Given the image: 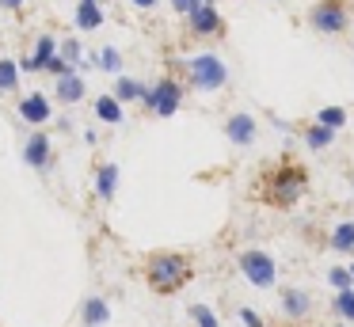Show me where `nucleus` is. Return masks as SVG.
I'll use <instances>...</instances> for the list:
<instances>
[{
	"label": "nucleus",
	"instance_id": "1",
	"mask_svg": "<svg viewBox=\"0 0 354 327\" xmlns=\"http://www.w3.org/2000/svg\"><path fill=\"white\" fill-rule=\"evenodd\" d=\"M187 73H191V84L198 91H221L229 84V65L217 53H194L187 61Z\"/></svg>",
	"mask_w": 354,
	"mask_h": 327
},
{
	"label": "nucleus",
	"instance_id": "2",
	"mask_svg": "<svg viewBox=\"0 0 354 327\" xmlns=\"http://www.w3.org/2000/svg\"><path fill=\"white\" fill-rule=\"evenodd\" d=\"M187 281V263L179 255H156L149 263V286L160 289V293H171Z\"/></svg>",
	"mask_w": 354,
	"mask_h": 327
},
{
	"label": "nucleus",
	"instance_id": "3",
	"mask_svg": "<svg viewBox=\"0 0 354 327\" xmlns=\"http://www.w3.org/2000/svg\"><path fill=\"white\" fill-rule=\"evenodd\" d=\"M308 23H313L316 35H343L351 15H346V4L343 0H320V4L308 12Z\"/></svg>",
	"mask_w": 354,
	"mask_h": 327
},
{
	"label": "nucleus",
	"instance_id": "4",
	"mask_svg": "<svg viewBox=\"0 0 354 327\" xmlns=\"http://www.w3.org/2000/svg\"><path fill=\"white\" fill-rule=\"evenodd\" d=\"M240 274H244L255 289H267V286H274L278 266L267 251H244V255H240Z\"/></svg>",
	"mask_w": 354,
	"mask_h": 327
},
{
	"label": "nucleus",
	"instance_id": "5",
	"mask_svg": "<svg viewBox=\"0 0 354 327\" xmlns=\"http://www.w3.org/2000/svg\"><path fill=\"white\" fill-rule=\"evenodd\" d=\"M141 103L153 114H160V118H171V114L179 111V103H183V88H179L176 80H160L156 88H149V95L141 99Z\"/></svg>",
	"mask_w": 354,
	"mask_h": 327
},
{
	"label": "nucleus",
	"instance_id": "6",
	"mask_svg": "<svg viewBox=\"0 0 354 327\" xmlns=\"http://www.w3.org/2000/svg\"><path fill=\"white\" fill-rule=\"evenodd\" d=\"M57 50H62V46H57L54 35H39V42H35V53H31V57H27L19 68H24V73H46V65L57 57Z\"/></svg>",
	"mask_w": 354,
	"mask_h": 327
},
{
	"label": "nucleus",
	"instance_id": "7",
	"mask_svg": "<svg viewBox=\"0 0 354 327\" xmlns=\"http://www.w3.org/2000/svg\"><path fill=\"white\" fill-rule=\"evenodd\" d=\"M187 23H191L194 35H221V15H217L214 4H198L187 12Z\"/></svg>",
	"mask_w": 354,
	"mask_h": 327
},
{
	"label": "nucleus",
	"instance_id": "8",
	"mask_svg": "<svg viewBox=\"0 0 354 327\" xmlns=\"http://www.w3.org/2000/svg\"><path fill=\"white\" fill-rule=\"evenodd\" d=\"M19 118H24L27 126H42V122H50V99L42 95V91L24 95L19 99Z\"/></svg>",
	"mask_w": 354,
	"mask_h": 327
},
{
	"label": "nucleus",
	"instance_id": "9",
	"mask_svg": "<svg viewBox=\"0 0 354 327\" xmlns=\"http://www.w3.org/2000/svg\"><path fill=\"white\" fill-rule=\"evenodd\" d=\"M301 190H305V175L301 171H282L274 179V202L278 205H293L301 198Z\"/></svg>",
	"mask_w": 354,
	"mask_h": 327
},
{
	"label": "nucleus",
	"instance_id": "10",
	"mask_svg": "<svg viewBox=\"0 0 354 327\" xmlns=\"http://www.w3.org/2000/svg\"><path fill=\"white\" fill-rule=\"evenodd\" d=\"M84 91H88V84H84V76H80V68H73V73L57 76L54 95L62 99V103H80V99H84Z\"/></svg>",
	"mask_w": 354,
	"mask_h": 327
},
{
	"label": "nucleus",
	"instance_id": "11",
	"mask_svg": "<svg viewBox=\"0 0 354 327\" xmlns=\"http://www.w3.org/2000/svg\"><path fill=\"white\" fill-rule=\"evenodd\" d=\"M225 133H229L232 144H252L255 141V118L252 114H232V118L225 122Z\"/></svg>",
	"mask_w": 354,
	"mask_h": 327
},
{
	"label": "nucleus",
	"instance_id": "12",
	"mask_svg": "<svg viewBox=\"0 0 354 327\" xmlns=\"http://www.w3.org/2000/svg\"><path fill=\"white\" fill-rule=\"evenodd\" d=\"M24 160H27L31 167H46V160H50V137H46V133H31V137H27Z\"/></svg>",
	"mask_w": 354,
	"mask_h": 327
},
{
	"label": "nucleus",
	"instance_id": "13",
	"mask_svg": "<svg viewBox=\"0 0 354 327\" xmlns=\"http://www.w3.org/2000/svg\"><path fill=\"white\" fill-rule=\"evenodd\" d=\"M95 114H100V122H107V126H122V99L111 91V95H100L95 99Z\"/></svg>",
	"mask_w": 354,
	"mask_h": 327
},
{
	"label": "nucleus",
	"instance_id": "14",
	"mask_svg": "<svg viewBox=\"0 0 354 327\" xmlns=\"http://www.w3.org/2000/svg\"><path fill=\"white\" fill-rule=\"evenodd\" d=\"M77 27L80 30H100L103 27V8L95 0H80L77 4Z\"/></svg>",
	"mask_w": 354,
	"mask_h": 327
},
{
	"label": "nucleus",
	"instance_id": "15",
	"mask_svg": "<svg viewBox=\"0 0 354 327\" xmlns=\"http://www.w3.org/2000/svg\"><path fill=\"white\" fill-rule=\"evenodd\" d=\"M115 95L122 99V103H130V99H145L149 95V88L141 80H133V76H122L118 73V80H115Z\"/></svg>",
	"mask_w": 354,
	"mask_h": 327
},
{
	"label": "nucleus",
	"instance_id": "16",
	"mask_svg": "<svg viewBox=\"0 0 354 327\" xmlns=\"http://www.w3.org/2000/svg\"><path fill=\"white\" fill-rule=\"evenodd\" d=\"M115 190H118V167L115 164H103L100 175H95V194H100V198H115Z\"/></svg>",
	"mask_w": 354,
	"mask_h": 327
},
{
	"label": "nucleus",
	"instance_id": "17",
	"mask_svg": "<svg viewBox=\"0 0 354 327\" xmlns=\"http://www.w3.org/2000/svg\"><path fill=\"white\" fill-rule=\"evenodd\" d=\"M282 312L286 316H305L308 312V293L305 289H286L282 293Z\"/></svg>",
	"mask_w": 354,
	"mask_h": 327
},
{
	"label": "nucleus",
	"instance_id": "18",
	"mask_svg": "<svg viewBox=\"0 0 354 327\" xmlns=\"http://www.w3.org/2000/svg\"><path fill=\"white\" fill-rule=\"evenodd\" d=\"M107 319H111L107 301H100V297H88V301H84V324H88V327H100V324H107Z\"/></svg>",
	"mask_w": 354,
	"mask_h": 327
},
{
	"label": "nucleus",
	"instance_id": "19",
	"mask_svg": "<svg viewBox=\"0 0 354 327\" xmlns=\"http://www.w3.org/2000/svg\"><path fill=\"white\" fill-rule=\"evenodd\" d=\"M331 247L343 251V255H354V221L335 225V232H331Z\"/></svg>",
	"mask_w": 354,
	"mask_h": 327
},
{
	"label": "nucleus",
	"instance_id": "20",
	"mask_svg": "<svg viewBox=\"0 0 354 327\" xmlns=\"http://www.w3.org/2000/svg\"><path fill=\"white\" fill-rule=\"evenodd\" d=\"M331 141H335V129H331V126H320V122H316V126H308V133H305V144H308L313 152L328 149Z\"/></svg>",
	"mask_w": 354,
	"mask_h": 327
},
{
	"label": "nucleus",
	"instance_id": "21",
	"mask_svg": "<svg viewBox=\"0 0 354 327\" xmlns=\"http://www.w3.org/2000/svg\"><path fill=\"white\" fill-rule=\"evenodd\" d=\"M95 65H100L103 73H122V53H118L115 46H103V50L95 53Z\"/></svg>",
	"mask_w": 354,
	"mask_h": 327
},
{
	"label": "nucleus",
	"instance_id": "22",
	"mask_svg": "<svg viewBox=\"0 0 354 327\" xmlns=\"http://www.w3.org/2000/svg\"><path fill=\"white\" fill-rule=\"evenodd\" d=\"M19 88V65L12 57L0 61V91H16Z\"/></svg>",
	"mask_w": 354,
	"mask_h": 327
},
{
	"label": "nucleus",
	"instance_id": "23",
	"mask_svg": "<svg viewBox=\"0 0 354 327\" xmlns=\"http://www.w3.org/2000/svg\"><path fill=\"white\" fill-rule=\"evenodd\" d=\"M316 122H320V126L339 129V126H346V111H343V106H324V111L316 114Z\"/></svg>",
	"mask_w": 354,
	"mask_h": 327
},
{
	"label": "nucleus",
	"instance_id": "24",
	"mask_svg": "<svg viewBox=\"0 0 354 327\" xmlns=\"http://www.w3.org/2000/svg\"><path fill=\"white\" fill-rule=\"evenodd\" d=\"M335 312L343 319H354V286L351 289H339V297H335Z\"/></svg>",
	"mask_w": 354,
	"mask_h": 327
},
{
	"label": "nucleus",
	"instance_id": "25",
	"mask_svg": "<svg viewBox=\"0 0 354 327\" xmlns=\"http://www.w3.org/2000/svg\"><path fill=\"white\" fill-rule=\"evenodd\" d=\"M191 319H194L198 327H217V316L206 308V304H194V308H191Z\"/></svg>",
	"mask_w": 354,
	"mask_h": 327
},
{
	"label": "nucleus",
	"instance_id": "26",
	"mask_svg": "<svg viewBox=\"0 0 354 327\" xmlns=\"http://www.w3.org/2000/svg\"><path fill=\"white\" fill-rule=\"evenodd\" d=\"M328 281H331L335 289H351V286H354V274H351V270H339V266H335V270L328 274Z\"/></svg>",
	"mask_w": 354,
	"mask_h": 327
},
{
	"label": "nucleus",
	"instance_id": "27",
	"mask_svg": "<svg viewBox=\"0 0 354 327\" xmlns=\"http://www.w3.org/2000/svg\"><path fill=\"white\" fill-rule=\"evenodd\" d=\"M57 53H62V57H65V61H69V65H73V68H77V65H80V42H65V46H62V50H57Z\"/></svg>",
	"mask_w": 354,
	"mask_h": 327
},
{
	"label": "nucleus",
	"instance_id": "28",
	"mask_svg": "<svg viewBox=\"0 0 354 327\" xmlns=\"http://www.w3.org/2000/svg\"><path fill=\"white\" fill-rule=\"evenodd\" d=\"M46 68H50V73H54V76H65V73H73V65H69V61H65V57H62V53H57V57H54V61H50V65H46Z\"/></svg>",
	"mask_w": 354,
	"mask_h": 327
},
{
	"label": "nucleus",
	"instance_id": "29",
	"mask_svg": "<svg viewBox=\"0 0 354 327\" xmlns=\"http://www.w3.org/2000/svg\"><path fill=\"white\" fill-rule=\"evenodd\" d=\"M240 319H244V327H267V324H263V319L255 316L252 308H240Z\"/></svg>",
	"mask_w": 354,
	"mask_h": 327
},
{
	"label": "nucleus",
	"instance_id": "30",
	"mask_svg": "<svg viewBox=\"0 0 354 327\" xmlns=\"http://www.w3.org/2000/svg\"><path fill=\"white\" fill-rule=\"evenodd\" d=\"M198 4H202V0H171V8H176L179 15H187L191 8H198Z\"/></svg>",
	"mask_w": 354,
	"mask_h": 327
},
{
	"label": "nucleus",
	"instance_id": "31",
	"mask_svg": "<svg viewBox=\"0 0 354 327\" xmlns=\"http://www.w3.org/2000/svg\"><path fill=\"white\" fill-rule=\"evenodd\" d=\"M133 8H141V12H149V8H156V0H130Z\"/></svg>",
	"mask_w": 354,
	"mask_h": 327
},
{
	"label": "nucleus",
	"instance_id": "32",
	"mask_svg": "<svg viewBox=\"0 0 354 327\" xmlns=\"http://www.w3.org/2000/svg\"><path fill=\"white\" fill-rule=\"evenodd\" d=\"M0 8H24V0H0Z\"/></svg>",
	"mask_w": 354,
	"mask_h": 327
},
{
	"label": "nucleus",
	"instance_id": "33",
	"mask_svg": "<svg viewBox=\"0 0 354 327\" xmlns=\"http://www.w3.org/2000/svg\"><path fill=\"white\" fill-rule=\"evenodd\" d=\"M202 4H214V0H202Z\"/></svg>",
	"mask_w": 354,
	"mask_h": 327
},
{
	"label": "nucleus",
	"instance_id": "34",
	"mask_svg": "<svg viewBox=\"0 0 354 327\" xmlns=\"http://www.w3.org/2000/svg\"><path fill=\"white\" fill-rule=\"evenodd\" d=\"M95 4H103V0H95Z\"/></svg>",
	"mask_w": 354,
	"mask_h": 327
},
{
	"label": "nucleus",
	"instance_id": "35",
	"mask_svg": "<svg viewBox=\"0 0 354 327\" xmlns=\"http://www.w3.org/2000/svg\"><path fill=\"white\" fill-rule=\"evenodd\" d=\"M351 274H354V266H351Z\"/></svg>",
	"mask_w": 354,
	"mask_h": 327
}]
</instances>
